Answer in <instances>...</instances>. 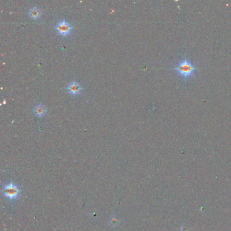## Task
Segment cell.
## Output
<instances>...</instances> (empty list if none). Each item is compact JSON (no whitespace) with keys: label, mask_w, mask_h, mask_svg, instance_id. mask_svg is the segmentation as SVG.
<instances>
[{"label":"cell","mask_w":231,"mask_h":231,"mask_svg":"<svg viewBox=\"0 0 231 231\" xmlns=\"http://www.w3.org/2000/svg\"><path fill=\"white\" fill-rule=\"evenodd\" d=\"M174 70L179 76L187 80L195 75L196 67L191 60L185 57L176 65Z\"/></svg>","instance_id":"1"},{"label":"cell","mask_w":231,"mask_h":231,"mask_svg":"<svg viewBox=\"0 0 231 231\" xmlns=\"http://www.w3.org/2000/svg\"><path fill=\"white\" fill-rule=\"evenodd\" d=\"M29 15L31 18L36 20L40 18L41 15H42V12H41L40 10L38 8L33 7V8H32L29 10Z\"/></svg>","instance_id":"6"},{"label":"cell","mask_w":231,"mask_h":231,"mask_svg":"<svg viewBox=\"0 0 231 231\" xmlns=\"http://www.w3.org/2000/svg\"><path fill=\"white\" fill-rule=\"evenodd\" d=\"M55 29H56L58 33L60 34V35L66 37L70 33V32L72 29V27L67 22L63 20V21H60L58 22V24H56Z\"/></svg>","instance_id":"3"},{"label":"cell","mask_w":231,"mask_h":231,"mask_svg":"<svg viewBox=\"0 0 231 231\" xmlns=\"http://www.w3.org/2000/svg\"><path fill=\"white\" fill-rule=\"evenodd\" d=\"M119 222H120L119 219L117 218L115 216H113L111 219H110V225H111L112 226H113V227H115V226H118Z\"/></svg>","instance_id":"7"},{"label":"cell","mask_w":231,"mask_h":231,"mask_svg":"<svg viewBox=\"0 0 231 231\" xmlns=\"http://www.w3.org/2000/svg\"><path fill=\"white\" fill-rule=\"evenodd\" d=\"M33 113L38 117H42L46 113V108L43 104H38L34 107Z\"/></svg>","instance_id":"5"},{"label":"cell","mask_w":231,"mask_h":231,"mask_svg":"<svg viewBox=\"0 0 231 231\" xmlns=\"http://www.w3.org/2000/svg\"><path fill=\"white\" fill-rule=\"evenodd\" d=\"M2 192L5 197L12 200L18 197L20 193V190L14 184H13L12 182H10L4 187Z\"/></svg>","instance_id":"2"},{"label":"cell","mask_w":231,"mask_h":231,"mask_svg":"<svg viewBox=\"0 0 231 231\" xmlns=\"http://www.w3.org/2000/svg\"><path fill=\"white\" fill-rule=\"evenodd\" d=\"M67 90L70 94L73 95H76L80 93L81 90V88L77 82L73 81L68 84L67 87Z\"/></svg>","instance_id":"4"}]
</instances>
